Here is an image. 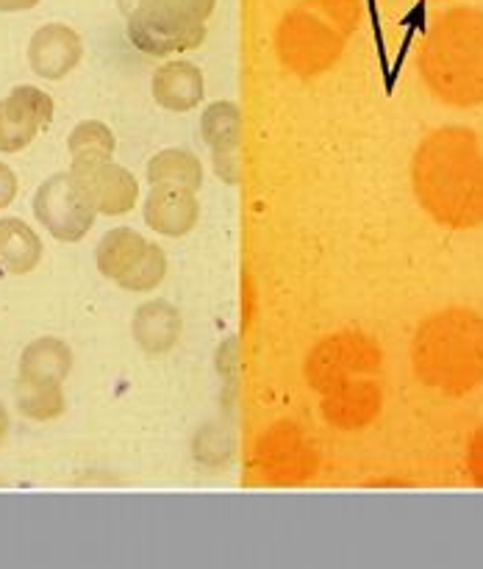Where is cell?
Masks as SVG:
<instances>
[{"instance_id":"cell-1","label":"cell","mask_w":483,"mask_h":569,"mask_svg":"<svg viewBox=\"0 0 483 569\" xmlns=\"http://www.w3.org/2000/svg\"><path fill=\"white\" fill-rule=\"evenodd\" d=\"M411 189L420 209L453 231L483 226V142L472 128L444 126L411 156Z\"/></svg>"},{"instance_id":"cell-2","label":"cell","mask_w":483,"mask_h":569,"mask_svg":"<svg viewBox=\"0 0 483 569\" xmlns=\"http://www.w3.org/2000/svg\"><path fill=\"white\" fill-rule=\"evenodd\" d=\"M322 395V415L342 431L366 428L383 406V353L375 339L342 331L322 339L305 367Z\"/></svg>"},{"instance_id":"cell-3","label":"cell","mask_w":483,"mask_h":569,"mask_svg":"<svg viewBox=\"0 0 483 569\" xmlns=\"http://www.w3.org/2000/svg\"><path fill=\"white\" fill-rule=\"evenodd\" d=\"M427 92L455 109L483 103V11L455 6L427 22L416 50Z\"/></svg>"},{"instance_id":"cell-4","label":"cell","mask_w":483,"mask_h":569,"mask_svg":"<svg viewBox=\"0 0 483 569\" xmlns=\"http://www.w3.org/2000/svg\"><path fill=\"white\" fill-rule=\"evenodd\" d=\"M420 383L444 395H466L483 383V317L472 309H442L420 322L411 342Z\"/></svg>"},{"instance_id":"cell-5","label":"cell","mask_w":483,"mask_h":569,"mask_svg":"<svg viewBox=\"0 0 483 569\" xmlns=\"http://www.w3.org/2000/svg\"><path fill=\"white\" fill-rule=\"evenodd\" d=\"M361 22V0H303L283 17L278 50L298 76H320L342 56Z\"/></svg>"},{"instance_id":"cell-6","label":"cell","mask_w":483,"mask_h":569,"mask_svg":"<svg viewBox=\"0 0 483 569\" xmlns=\"http://www.w3.org/2000/svg\"><path fill=\"white\" fill-rule=\"evenodd\" d=\"M214 6L217 0H120L131 44L155 59L200 48Z\"/></svg>"},{"instance_id":"cell-7","label":"cell","mask_w":483,"mask_h":569,"mask_svg":"<svg viewBox=\"0 0 483 569\" xmlns=\"http://www.w3.org/2000/svg\"><path fill=\"white\" fill-rule=\"evenodd\" d=\"M33 217L59 242H81L94 226L92 200L76 172H56L33 194Z\"/></svg>"},{"instance_id":"cell-8","label":"cell","mask_w":483,"mask_h":569,"mask_svg":"<svg viewBox=\"0 0 483 569\" xmlns=\"http://www.w3.org/2000/svg\"><path fill=\"white\" fill-rule=\"evenodd\" d=\"M53 120V98L37 87H14L0 100V153H20Z\"/></svg>"},{"instance_id":"cell-9","label":"cell","mask_w":483,"mask_h":569,"mask_svg":"<svg viewBox=\"0 0 483 569\" xmlns=\"http://www.w3.org/2000/svg\"><path fill=\"white\" fill-rule=\"evenodd\" d=\"M83 59V42L64 22H48L37 28L28 42V64L39 78L61 81L70 76Z\"/></svg>"},{"instance_id":"cell-10","label":"cell","mask_w":483,"mask_h":569,"mask_svg":"<svg viewBox=\"0 0 483 569\" xmlns=\"http://www.w3.org/2000/svg\"><path fill=\"white\" fill-rule=\"evenodd\" d=\"M72 172L81 178L83 189H87L89 200H92L98 214L120 217V214H128V211L137 206L139 183L125 167L103 161V164L81 167V170H72Z\"/></svg>"},{"instance_id":"cell-11","label":"cell","mask_w":483,"mask_h":569,"mask_svg":"<svg viewBox=\"0 0 483 569\" xmlns=\"http://www.w3.org/2000/svg\"><path fill=\"white\" fill-rule=\"evenodd\" d=\"M200 220L198 194L178 187H150L144 198V222L161 237H187Z\"/></svg>"},{"instance_id":"cell-12","label":"cell","mask_w":483,"mask_h":569,"mask_svg":"<svg viewBox=\"0 0 483 569\" xmlns=\"http://www.w3.org/2000/svg\"><path fill=\"white\" fill-rule=\"evenodd\" d=\"M150 89H153V100L161 109L183 114V111L198 109L200 100H203V72L192 61H167L153 72Z\"/></svg>"},{"instance_id":"cell-13","label":"cell","mask_w":483,"mask_h":569,"mask_svg":"<svg viewBox=\"0 0 483 569\" xmlns=\"http://www.w3.org/2000/svg\"><path fill=\"white\" fill-rule=\"evenodd\" d=\"M131 333L148 356H164L181 339V311L170 300H148L137 309Z\"/></svg>"},{"instance_id":"cell-14","label":"cell","mask_w":483,"mask_h":569,"mask_svg":"<svg viewBox=\"0 0 483 569\" xmlns=\"http://www.w3.org/2000/svg\"><path fill=\"white\" fill-rule=\"evenodd\" d=\"M72 350L56 337L33 339L20 356V381L31 387H61L70 376Z\"/></svg>"},{"instance_id":"cell-15","label":"cell","mask_w":483,"mask_h":569,"mask_svg":"<svg viewBox=\"0 0 483 569\" xmlns=\"http://www.w3.org/2000/svg\"><path fill=\"white\" fill-rule=\"evenodd\" d=\"M42 261V242L28 222L17 217L0 220V272L28 276Z\"/></svg>"},{"instance_id":"cell-16","label":"cell","mask_w":483,"mask_h":569,"mask_svg":"<svg viewBox=\"0 0 483 569\" xmlns=\"http://www.w3.org/2000/svg\"><path fill=\"white\" fill-rule=\"evenodd\" d=\"M200 133L209 144L214 159H237V148L242 142V111L231 100H217L205 106L200 117Z\"/></svg>"},{"instance_id":"cell-17","label":"cell","mask_w":483,"mask_h":569,"mask_svg":"<svg viewBox=\"0 0 483 569\" xmlns=\"http://www.w3.org/2000/svg\"><path fill=\"white\" fill-rule=\"evenodd\" d=\"M148 181L150 187H178L189 189V192H198L203 187V164L189 150H159L148 161Z\"/></svg>"},{"instance_id":"cell-18","label":"cell","mask_w":483,"mask_h":569,"mask_svg":"<svg viewBox=\"0 0 483 569\" xmlns=\"http://www.w3.org/2000/svg\"><path fill=\"white\" fill-rule=\"evenodd\" d=\"M117 148V139L111 128L100 120H83L78 122L67 139V150L72 156V170L81 167H94L111 161V153Z\"/></svg>"},{"instance_id":"cell-19","label":"cell","mask_w":483,"mask_h":569,"mask_svg":"<svg viewBox=\"0 0 483 569\" xmlns=\"http://www.w3.org/2000/svg\"><path fill=\"white\" fill-rule=\"evenodd\" d=\"M144 244L148 242H144L137 231H131V228H111V231L98 242V250H94V261H98L100 276L117 281V278L142 256Z\"/></svg>"},{"instance_id":"cell-20","label":"cell","mask_w":483,"mask_h":569,"mask_svg":"<svg viewBox=\"0 0 483 569\" xmlns=\"http://www.w3.org/2000/svg\"><path fill=\"white\" fill-rule=\"evenodd\" d=\"M167 276V256L159 244H144L142 256L117 278L125 292H150V289L159 287Z\"/></svg>"},{"instance_id":"cell-21","label":"cell","mask_w":483,"mask_h":569,"mask_svg":"<svg viewBox=\"0 0 483 569\" xmlns=\"http://www.w3.org/2000/svg\"><path fill=\"white\" fill-rule=\"evenodd\" d=\"M17 409L28 420L50 422L64 415V392L61 387H31L17 381Z\"/></svg>"},{"instance_id":"cell-22","label":"cell","mask_w":483,"mask_h":569,"mask_svg":"<svg viewBox=\"0 0 483 569\" xmlns=\"http://www.w3.org/2000/svg\"><path fill=\"white\" fill-rule=\"evenodd\" d=\"M466 472H470L475 487H483V428L470 439V448H466Z\"/></svg>"},{"instance_id":"cell-23","label":"cell","mask_w":483,"mask_h":569,"mask_svg":"<svg viewBox=\"0 0 483 569\" xmlns=\"http://www.w3.org/2000/svg\"><path fill=\"white\" fill-rule=\"evenodd\" d=\"M14 198H17V176L9 164L0 161V209L14 203Z\"/></svg>"},{"instance_id":"cell-24","label":"cell","mask_w":483,"mask_h":569,"mask_svg":"<svg viewBox=\"0 0 483 569\" xmlns=\"http://www.w3.org/2000/svg\"><path fill=\"white\" fill-rule=\"evenodd\" d=\"M39 6V0H0V11H28Z\"/></svg>"},{"instance_id":"cell-25","label":"cell","mask_w":483,"mask_h":569,"mask_svg":"<svg viewBox=\"0 0 483 569\" xmlns=\"http://www.w3.org/2000/svg\"><path fill=\"white\" fill-rule=\"evenodd\" d=\"M6 431H9V415H6L3 403H0V445H3V437Z\"/></svg>"}]
</instances>
